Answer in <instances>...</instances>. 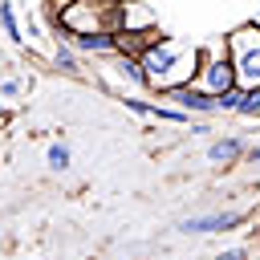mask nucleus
<instances>
[{"instance_id": "obj_7", "label": "nucleus", "mask_w": 260, "mask_h": 260, "mask_svg": "<svg viewBox=\"0 0 260 260\" xmlns=\"http://www.w3.org/2000/svg\"><path fill=\"white\" fill-rule=\"evenodd\" d=\"M244 150H248V146H244V138H240V134H223V138H215V142L207 146V158H211L215 167H219V162L228 167V162H236Z\"/></svg>"}, {"instance_id": "obj_13", "label": "nucleus", "mask_w": 260, "mask_h": 260, "mask_svg": "<svg viewBox=\"0 0 260 260\" xmlns=\"http://www.w3.org/2000/svg\"><path fill=\"white\" fill-rule=\"evenodd\" d=\"M240 98H244V93H240V89L232 85V89H223V93L215 98V110H219V114H236V106H240Z\"/></svg>"}, {"instance_id": "obj_5", "label": "nucleus", "mask_w": 260, "mask_h": 260, "mask_svg": "<svg viewBox=\"0 0 260 260\" xmlns=\"http://www.w3.org/2000/svg\"><path fill=\"white\" fill-rule=\"evenodd\" d=\"M232 77H236V89H240V93L260 89V53L236 57V61H232Z\"/></svg>"}, {"instance_id": "obj_1", "label": "nucleus", "mask_w": 260, "mask_h": 260, "mask_svg": "<svg viewBox=\"0 0 260 260\" xmlns=\"http://www.w3.org/2000/svg\"><path fill=\"white\" fill-rule=\"evenodd\" d=\"M195 49H199V73H195V85H199L203 93H211V98H219L223 89H232L236 77H232V57H228L223 41H203V45H195Z\"/></svg>"}, {"instance_id": "obj_11", "label": "nucleus", "mask_w": 260, "mask_h": 260, "mask_svg": "<svg viewBox=\"0 0 260 260\" xmlns=\"http://www.w3.org/2000/svg\"><path fill=\"white\" fill-rule=\"evenodd\" d=\"M122 106H126L130 114H138V118H150V110H154V102H146V98H138V93H122Z\"/></svg>"}, {"instance_id": "obj_4", "label": "nucleus", "mask_w": 260, "mask_h": 260, "mask_svg": "<svg viewBox=\"0 0 260 260\" xmlns=\"http://www.w3.org/2000/svg\"><path fill=\"white\" fill-rule=\"evenodd\" d=\"M223 49H228V57H232V61H236V57H244V53H260V24H256V20L236 24V28L223 37Z\"/></svg>"}, {"instance_id": "obj_9", "label": "nucleus", "mask_w": 260, "mask_h": 260, "mask_svg": "<svg viewBox=\"0 0 260 260\" xmlns=\"http://www.w3.org/2000/svg\"><path fill=\"white\" fill-rule=\"evenodd\" d=\"M0 28H4V37L12 45H24V28H20V16H16L12 0H0Z\"/></svg>"}, {"instance_id": "obj_12", "label": "nucleus", "mask_w": 260, "mask_h": 260, "mask_svg": "<svg viewBox=\"0 0 260 260\" xmlns=\"http://www.w3.org/2000/svg\"><path fill=\"white\" fill-rule=\"evenodd\" d=\"M236 114H240V118H260V89L244 93V98H240V106H236Z\"/></svg>"}, {"instance_id": "obj_8", "label": "nucleus", "mask_w": 260, "mask_h": 260, "mask_svg": "<svg viewBox=\"0 0 260 260\" xmlns=\"http://www.w3.org/2000/svg\"><path fill=\"white\" fill-rule=\"evenodd\" d=\"M53 69L65 77H81V53H73L61 37H53Z\"/></svg>"}, {"instance_id": "obj_17", "label": "nucleus", "mask_w": 260, "mask_h": 260, "mask_svg": "<svg viewBox=\"0 0 260 260\" xmlns=\"http://www.w3.org/2000/svg\"><path fill=\"white\" fill-rule=\"evenodd\" d=\"M102 4H134V0H102Z\"/></svg>"}, {"instance_id": "obj_2", "label": "nucleus", "mask_w": 260, "mask_h": 260, "mask_svg": "<svg viewBox=\"0 0 260 260\" xmlns=\"http://www.w3.org/2000/svg\"><path fill=\"white\" fill-rule=\"evenodd\" d=\"M248 223V211H207V215H191L179 223L183 236H211V232H236Z\"/></svg>"}, {"instance_id": "obj_3", "label": "nucleus", "mask_w": 260, "mask_h": 260, "mask_svg": "<svg viewBox=\"0 0 260 260\" xmlns=\"http://www.w3.org/2000/svg\"><path fill=\"white\" fill-rule=\"evenodd\" d=\"M162 102L175 106V110H183L187 118H211V114H219V110H215V98L203 93L195 81H191V85H179V89H171V93H162Z\"/></svg>"}, {"instance_id": "obj_10", "label": "nucleus", "mask_w": 260, "mask_h": 260, "mask_svg": "<svg viewBox=\"0 0 260 260\" xmlns=\"http://www.w3.org/2000/svg\"><path fill=\"white\" fill-rule=\"evenodd\" d=\"M45 162H49V171H69V167H73V150H69V142H49Z\"/></svg>"}, {"instance_id": "obj_6", "label": "nucleus", "mask_w": 260, "mask_h": 260, "mask_svg": "<svg viewBox=\"0 0 260 260\" xmlns=\"http://www.w3.org/2000/svg\"><path fill=\"white\" fill-rule=\"evenodd\" d=\"M114 73L126 81V85H134V89H146L150 93V77H146V69H142V61L138 57H114Z\"/></svg>"}, {"instance_id": "obj_16", "label": "nucleus", "mask_w": 260, "mask_h": 260, "mask_svg": "<svg viewBox=\"0 0 260 260\" xmlns=\"http://www.w3.org/2000/svg\"><path fill=\"white\" fill-rule=\"evenodd\" d=\"M244 154H248V162H252V167H256V162H260V146H248V150H244Z\"/></svg>"}, {"instance_id": "obj_15", "label": "nucleus", "mask_w": 260, "mask_h": 260, "mask_svg": "<svg viewBox=\"0 0 260 260\" xmlns=\"http://www.w3.org/2000/svg\"><path fill=\"white\" fill-rule=\"evenodd\" d=\"M215 260H248V248H223Z\"/></svg>"}, {"instance_id": "obj_14", "label": "nucleus", "mask_w": 260, "mask_h": 260, "mask_svg": "<svg viewBox=\"0 0 260 260\" xmlns=\"http://www.w3.org/2000/svg\"><path fill=\"white\" fill-rule=\"evenodd\" d=\"M20 93H24V81L20 77H4L0 81V98H20Z\"/></svg>"}]
</instances>
